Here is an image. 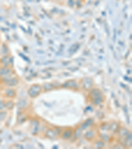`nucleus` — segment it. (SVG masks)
Segmentation results:
<instances>
[{"instance_id": "1", "label": "nucleus", "mask_w": 132, "mask_h": 149, "mask_svg": "<svg viewBox=\"0 0 132 149\" xmlns=\"http://www.w3.org/2000/svg\"><path fill=\"white\" fill-rule=\"evenodd\" d=\"M12 71L7 66H4L0 68V77H1L3 80H9L10 79V75H11Z\"/></svg>"}, {"instance_id": "2", "label": "nucleus", "mask_w": 132, "mask_h": 149, "mask_svg": "<svg viewBox=\"0 0 132 149\" xmlns=\"http://www.w3.org/2000/svg\"><path fill=\"white\" fill-rule=\"evenodd\" d=\"M40 91H41V89L39 85H34L30 88L29 91H28V94H30V96L32 97H36L37 95L40 93Z\"/></svg>"}, {"instance_id": "3", "label": "nucleus", "mask_w": 132, "mask_h": 149, "mask_svg": "<svg viewBox=\"0 0 132 149\" xmlns=\"http://www.w3.org/2000/svg\"><path fill=\"white\" fill-rule=\"evenodd\" d=\"M10 62V58L8 56H5L2 58L1 60V62L5 66H7L9 65V63Z\"/></svg>"}, {"instance_id": "4", "label": "nucleus", "mask_w": 132, "mask_h": 149, "mask_svg": "<svg viewBox=\"0 0 132 149\" xmlns=\"http://www.w3.org/2000/svg\"><path fill=\"white\" fill-rule=\"evenodd\" d=\"M5 95L9 97H13L15 96V92L13 90V89H7L5 92Z\"/></svg>"}, {"instance_id": "5", "label": "nucleus", "mask_w": 132, "mask_h": 149, "mask_svg": "<svg viewBox=\"0 0 132 149\" xmlns=\"http://www.w3.org/2000/svg\"><path fill=\"white\" fill-rule=\"evenodd\" d=\"M6 82L9 85H15L17 83L18 81L16 80V79H9Z\"/></svg>"}, {"instance_id": "6", "label": "nucleus", "mask_w": 132, "mask_h": 149, "mask_svg": "<svg viewBox=\"0 0 132 149\" xmlns=\"http://www.w3.org/2000/svg\"><path fill=\"white\" fill-rule=\"evenodd\" d=\"M72 134V131L71 130H69V131H67V132H65V133L63 134V138H69L71 135Z\"/></svg>"}, {"instance_id": "7", "label": "nucleus", "mask_w": 132, "mask_h": 149, "mask_svg": "<svg viewBox=\"0 0 132 149\" xmlns=\"http://www.w3.org/2000/svg\"><path fill=\"white\" fill-rule=\"evenodd\" d=\"M6 117V113L4 111H0V121L5 119Z\"/></svg>"}, {"instance_id": "8", "label": "nucleus", "mask_w": 132, "mask_h": 149, "mask_svg": "<svg viewBox=\"0 0 132 149\" xmlns=\"http://www.w3.org/2000/svg\"><path fill=\"white\" fill-rule=\"evenodd\" d=\"M6 105L3 101H0V110H3L5 107Z\"/></svg>"}]
</instances>
